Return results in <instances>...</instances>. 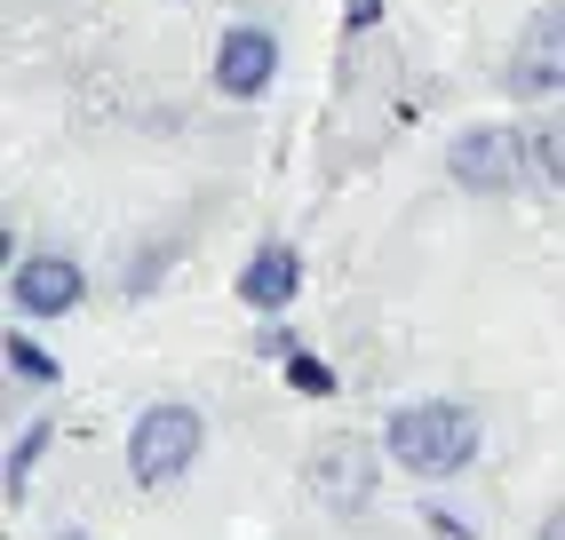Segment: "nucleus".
I'll return each mask as SVG.
<instances>
[{
	"label": "nucleus",
	"instance_id": "obj_1",
	"mask_svg": "<svg viewBox=\"0 0 565 540\" xmlns=\"http://www.w3.org/2000/svg\"><path fill=\"white\" fill-rule=\"evenodd\" d=\"M478 445H486V421L462 398H414V406L391 413V430H383V453L406 477H462L478 461Z\"/></svg>",
	"mask_w": 565,
	"mask_h": 540
},
{
	"label": "nucleus",
	"instance_id": "obj_2",
	"mask_svg": "<svg viewBox=\"0 0 565 540\" xmlns=\"http://www.w3.org/2000/svg\"><path fill=\"white\" fill-rule=\"evenodd\" d=\"M200 445H207L200 406L160 398V406H143V413H136V430H128V477H136L143 493H160V485H175V477H192Z\"/></svg>",
	"mask_w": 565,
	"mask_h": 540
},
{
	"label": "nucleus",
	"instance_id": "obj_3",
	"mask_svg": "<svg viewBox=\"0 0 565 540\" xmlns=\"http://www.w3.org/2000/svg\"><path fill=\"white\" fill-rule=\"evenodd\" d=\"M446 175L462 191H478V199H510L525 183V136L518 128H462L446 143Z\"/></svg>",
	"mask_w": 565,
	"mask_h": 540
},
{
	"label": "nucleus",
	"instance_id": "obj_4",
	"mask_svg": "<svg viewBox=\"0 0 565 540\" xmlns=\"http://www.w3.org/2000/svg\"><path fill=\"white\" fill-rule=\"evenodd\" d=\"M502 88H510V96H525V104H557V96H565V0L534 9V24L518 32Z\"/></svg>",
	"mask_w": 565,
	"mask_h": 540
},
{
	"label": "nucleus",
	"instance_id": "obj_5",
	"mask_svg": "<svg viewBox=\"0 0 565 540\" xmlns=\"http://www.w3.org/2000/svg\"><path fill=\"white\" fill-rule=\"evenodd\" d=\"M9 302L24 318H64V311H81V302H88V270L72 262L64 247H32L9 270Z\"/></svg>",
	"mask_w": 565,
	"mask_h": 540
},
{
	"label": "nucleus",
	"instance_id": "obj_6",
	"mask_svg": "<svg viewBox=\"0 0 565 540\" xmlns=\"http://www.w3.org/2000/svg\"><path fill=\"white\" fill-rule=\"evenodd\" d=\"M271 80H279V32L271 24H232L215 41V88L232 104H255V96H271Z\"/></svg>",
	"mask_w": 565,
	"mask_h": 540
},
{
	"label": "nucleus",
	"instance_id": "obj_7",
	"mask_svg": "<svg viewBox=\"0 0 565 540\" xmlns=\"http://www.w3.org/2000/svg\"><path fill=\"white\" fill-rule=\"evenodd\" d=\"M295 294H303V255H295L287 239L255 247L247 270H239V302H255V311H287Z\"/></svg>",
	"mask_w": 565,
	"mask_h": 540
},
{
	"label": "nucleus",
	"instance_id": "obj_8",
	"mask_svg": "<svg viewBox=\"0 0 565 540\" xmlns=\"http://www.w3.org/2000/svg\"><path fill=\"white\" fill-rule=\"evenodd\" d=\"M311 485L334 500V509H359V500H366V453L359 445H327L319 469H311Z\"/></svg>",
	"mask_w": 565,
	"mask_h": 540
},
{
	"label": "nucleus",
	"instance_id": "obj_9",
	"mask_svg": "<svg viewBox=\"0 0 565 540\" xmlns=\"http://www.w3.org/2000/svg\"><path fill=\"white\" fill-rule=\"evenodd\" d=\"M49 445H56L49 421H24V438H17V453H9V500H24V485H32V469H41Z\"/></svg>",
	"mask_w": 565,
	"mask_h": 540
},
{
	"label": "nucleus",
	"instance_id": "obj_10",
	"mask_svg": "<svg viewBox=\"0 0 565 540\" xmlns=\"http://www.w3.org/2000/svg\"><path fill=\"white\" fill-rule=\"evenodd\" d=\"M9 374L24 381V390H56V358L32 334H9Z\"/></svg>",
	"mask_w": 565,
	"mask_h": 540
},
{
	"label": "nucleus",
	"instance_id": "obj_11",
	"mask_svg": "<svg viewBox=\"0 0 565 540\" xmlns=\"http://www.w3.org/2000/svg\"><path fill=\"white\" fill-rule=\"evenodd\" d=\"M534 168H542V175H550V183L565 191V111L534 128Z\"/></svg>",
	"mask_w": 565,
	"mask_h": 540
},
{
	"label": "nucleus",
	"instance_id": "obj_12",
	"mask_svg": "<svg viewBox=\"0 0 565 540\" xmlns=\"http://www.w3.org/2000/svg\"><path fill=\"white\" fill-rule=\"evenodd\" d=\"M287 381H295L303 398H327V390H334V366H319V358H303V350H287Z\"/></svg>",
	"mask_w": 565,
	"mask_h": 540
},
{
	"label": "nucleus",
	"instance_id": "obj_13",
	"mask_svg": "<svg viewBox=\"0 0 565 540\" xmlns=\"http://www.w3.org/2000/svg\"><path fill=\"white\" fill-rule=\"evenodd\" d=\"M374 17H383V0H351V17H343V24H351V32H366Z\"/></svg>",
	"mask_w": 565,
	"mask_h": 540
},
{
	"label": "nucleus",
	"instance_id": "obj_14",
	"mask_svg": "<svg viewBox=\"0 0 565 540\" xmlns=\"http://www.w3.org/2000/svg\"><path fill=\"white\" fill-rule=\"evenodd\" d=\"M430 532H446V540H470V525H455L446 509H430Z\"/></svg>",
	"mask_w": 565,
	"mask_h": 540
},
{
	"label": "nucleus",
	"instance_id": "obj_15",
	"mask_svg": "<svg viewBox=\"0 0 565 540\" xmlns=\"http://www.w3.org/2000/svg\"><path fill=\"white\" fill-rule=\"evenodd\" d=\"M534 540H565V500H557V509L542 517V532H534Z\"/></svg>",
	"mask_w": 565,
	"mask_h": 540
},
{
	"label": "nucleus",
	"instance_id": "obj_16",
	"mask_svg": "<svg viewBox=\"0 0 565 540\" xmlns=\"http://www.w3.org/2000/svg\"><path fill=\"white\" fill-rule=\"evenodd\" d=\"M56 540H88V532H81V525H72V532H56Z\"/></svg>",
	"mask_w": 565,
	"mask_h": 540
}]
</instances>
